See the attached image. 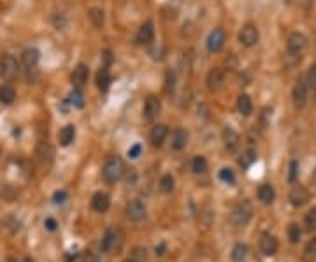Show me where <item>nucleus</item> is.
<instances>
[{
    "label": "nucleus",
    "instance_id": "nucleus-19",
    "mask_svg": "<svg viewBox=\"0 0 316 262\" xmlns=\"http://www.w3.org/2000/svg\"><path fill=\"white\" fill-rule=\"evenodd\" d=\"M37 157H39V160L42 164H51L53 158H55V150L48 141H41L37 144Z\"/></svg>",
    "mask_w": 316,
    "mask_h": 262
},
{
    "label": "nucleus",
    "instance_id": "nucleus-9",
    "mask_svg": "<svg viewBox=\"0 0 316 262\" xmlns=\"http://www.w3.org/2000/svg\"><path fill=\"white\" fill-rule=\"evenodd\" d=\"M227 42V34L223 28H215L207 37V50L209 53H220Z\"/></svg>",
    "mask_w": 316,
    "mask_h": 262
},
{
    "label": "nucleus",
    "instance_id": "nucleus-25",
    "mask_svg": "<svg viewBox=\"0 0 316 262\" xmlns=\"http://www.w3.org/2000/svg\"><path fill=\"white\" fill-rule=\"evenodd\" d=\"M97 87H99V90H102V92H107V90H109L111 74L105 67H102V69L99 70V74H97Z\"/></svg>",
    "mask_w": 316,
    "mask_h": 262
},
{
    "label": "nucleus",
    "instance_id": "nucleus-46",
    "mask_svg": "<svg viewBox=\"0 0 316 262\" xmlns=\"http://www.w3.org/2000/svg\"><path fill=\"white\" fill-rule=\"evenodd\" d=\"M25 262H35V261H33L32 257H27V259H25Z\"/></svg>",
    "mask_w": 316,
    "mask_h": 262
},
{
    "label": "nucleus",
    "instance_id": "nucleus-6",
    "mask_svg": "<svg viewBox=\"0 0 316 262\" xmlns=\"http://www.w3.org/2000/svg\"><path fill=\"white\" fill-rule=\"evenodd\" d=\"M307 93H309V85H307V79L306 78H299L295 81V87H293V92H292V99H293V104L295 107H304L307 102Z\"/></svg>",
    "mask_w": 316,
    "mask_h": 262
},
{
    "label": "nucleus",
    "instance_id": "nucleus-31",
    "mask_svg": "<svg viewBox=\"0 0 316 262\" xmlns=\"http://www.w3.org/2000/svg\"><path fill=\"white\" fill-rule=\"evenodd\" d=\"M300 236H302V230H300V227L297 226V224H290L288 226V239L290 243L295 245L300 241Z\"/></svg>",
    "mask_w": 316,
    "mask_h": 262
},
{
    "label": "nucleus",
    "instance_id": "nucleus-35",
    "mask_svg": "<svg viewBox=\"0 0 316 262\" xmlns=\"http://www.w3.org/2000/svg\"><path fill=\"white\" fill-rule=\"evenodd\" d=\"M304 226H306L307 230L316 229V208H313L311 211L306 215V218H304Z\"/></svg>",
    "mask_w": 316,
    "mask_h": 262
},
{
    "label": "nucleus",
    "instance_id": "nucleus-32",
    "mask_svg": "<svg viewBox=\"0 0 316 262\" xmlns=\"http://www.w3.org/2000/svg\"><path fill=\"white\" fill-rule=\"evenodd\" d=\"M218 178H220L223 183H229V185H234L235 183L234 171L229 169V167H223V169H220V173H218Z\"/></svg>",
    "mask_w": 316,
    "mask_h": 262
},
{
    "label": "nucleus",
    "instance_id": "nucleus-33",
    "mask_svg": "<svg viewBox=\"0 0 316 262\" xmlns=\"http://www.w3.org/2000/svg\"><path fill=\"white\" fill-rule=\"evenodd\" d=\"M69 102L72 104L74 107H83V106H84V99H83V93L79 92V88H76L74 92H70Z\"/></svg>",
    "mask_w": 316,
    "mask_h": 262
},
{
    "label": "nucleus",
    "instance_id": "nucleus-21",
    "mask_svg": "<svg viewBox=\"0 0 316 262\" xmlns=\"http://www.w3.org/2000/svg\"><path fill=\"white\" fill-rule=\"evenodd\" d=\"M188 144V132L183 129H176L170 136V148L176 152H181L184 146Z\"/></svg>",
    "mask_w": 316,
    "mask_h": 262
},
{
    "label": "nucleus",
    "instance_id": "nucleus-45",
    "mask_svg": "<svg viewBox=\"0 0 316 262\" xmlns=\"http://www.w3.org/2000/svg\"><path fill=\"white\" fill-rule=\"evenodd\" d=\"M123 262H139V261H137V259L130 257V259H127V261H123Z\"/></svg>",
    "mask_w": 316,
    "mask_h": 262
},
{
    "label": "nucleus",
    "instance_id": "nucleus-43",
    "mask_svg": "<svg viewBox=\"0 0 316 262\" xmlns=\"http://www.w3.org/2000/svg\"><path fill=\"white\" fill-rule=\"evenodd\" d=\"M44 227H46L48 230H56V227H58V222H56L55 218H46V222H44Z\"/></svg>",
    "mask_w": 316,
    "mask_h": 262
},
{
    "label": "nucleus",
    "instance_id": "nucleus-41",
    "mask_svg": "<svg viewBox=\"0 0 316 262\" xmlns=\"http://www.w3.org/2000/svg\"><path fill=\"white\" fill-rule=\"evenodd\" d=\"M141 152H142L141 144H133V146L129 148V157L130 158H137V157L141 155Z\"/></svg>",
    "mask_w": 316,
    "mask_h": 262
},
{
    "label": "nucleus",
    "instance_id": "nucleus-16",
    "mask_svg": "<svg viewBox=\"0 0 316 262\" xmlns=\"http://www.w3.org/2000/svg\"><path fill=\"white\" fill-rule=\"evenodd\" d=\"M39 58H41V53L35 48H27L23 51V55H21V62H23L27 70H35L37 64H39Z\"/></svg>",
    "mask_w": 316,
    "mask_h": 262
},
{
    "label": "nucleus",
    "instance_id": "nucleus-5",
    "mask_svg": "<svg viewBox=\"0 0 316 262\" xmlns=\"http://www.w3.org/2000/svg\"><path fill=\"white\" fill-rule=\"evenodd\" d=\"M19 74V67L18 62L13 55H2L0 58V76L5 79V81H14L18 78Z\"/></svg>",
    "mask_w": 316,
    "mask_h": 262
},
{
    "label": "nucleus",
    "instance_id": "nucleus-11",
    "mask_svg": "<svg viewBox=\"0 0 316 262\" xmlns=\"http://www.w3.org/2000/svg\"><path fill=\"white\" fill-rule=\"evenodd\" d=\"M225 85V70L220 69V67H215L211 69L209 74H207V88L211 92H220Z\"/></svg>",
    "mask_w": 316,
    "mask_h": 262
},
{
    "label": "nucleus",
    "instance_id": "nucleus-15",
    "mask_svg": "<svg viewBox=\"0 0 316 262\" xmlns=\"http://www.w3.org/2000/svg\"><path fill=\"white\" fill-rule=\"evenodd\" d=\"M111 206V197L109 193L105 192H97L92 197V210L97 213H105Z\"/></svg>",
    "mask_w": 316,
    "mask_h": 262
},
{
    "label": "nucleus",
    "instance_id": "nucleus-29",
    "mask_svg": "<svg viewBox=\"0 0 316 262\" xmlns=\"http://www.w3.org/2000/svg\"><path fill=\"white\" fill-rule=\"evenodd\" d=\"M158 187H160V190L164 193H172V190H174V187H176V181H174V178H172V175L162 176Z\"/></svg>",
    "mask_w": 316,
    "mask_h": 262
},
{
    "label": "nucleus",
    "instance_id": "nucleus-18",
    "mask_svg": "<svg viewBox=\"0 0 316 262\" xmlns=\"http://www.w3.org/2000/svg\"><path fill=\"white\" fill-rule=\"evenodd\" d=\"M239 141H241V138H239V134L232 127L223 129V144L230 153H234L239 148Z\"/></svg>",
    "mask_w": 316,
    "mask_h": 262
},
{
    "label": "nucleus",
    "instance_id": "nucleus-20",
    "mask_svg": "<svg viewBox=\"0 0 316 262\" xmlns=\"http://www.w3.org/2000/svg\"><path fill=\"white\" fill-rule=\"evenodd\" d=\"M153 37H155V25H153V21L142 23L141 28H139V34H137L139 44H150V42L153 41Z\"/></svg>",
    "mask_w": 316,
    "mask_h": 262
},
{
    "label": "nucleus",
    "instance_id": "nucleus-7",
    "mask_svg": "<svg viewBox=\"0 0 316 262\" xmlns=\"http://www.w3.org/2000/svg\"><path fill=\"white\" fill-rule=\"evenodd\" d=\"M258 39H260V32L253 23L244 25L241 28V32H239V42L246 48H253L258 42Z\"/></svg>",
    "mask_w": 316,
    "mask_h": 262
},
{
    "label": "nucleus",
    "instance_id": "nucleus-44",
    "mask_svg": "<svg viewBox=\"0 0 316 262\" xmlns=\"http://www.w3.org/2000/svg\"><path fill=\"white\" fill-rule=\"evenodd\" d=\"M67 195H69L67 192H56L55 197H53V201H55V203H64L65 199H67Z\"/></svg>",
    "mask_w": 316,
    "mask_h": 262
},
{
    "label": "nucleus",
    "instance_id": "nucleus-37",
    "mask_svg": "<svg viewBox=\"0 0 316 262\" xmlns=\"http://www.w3.org/2000/svg\"><path fill=\"white\" fill-rule=\"evenodd\" d=\"M176 88V74L172 70L167 72V78H165V92L167 93H172Z\"/></svg>",
    "mask_w": 316,
    "mask_h": 262
},
{
    "label": "nucleus",
    "instance_id": "nucleus-13",
    "mask_svg": "<svg viewBox=\"0 0 316 262\" xmlns=\"http://www.w3.org/2000/svg\"><path fill=\"white\" fill-rule=\"evenodd\" d=\"M278 248H280V243H278V238H276V236L269 234V232L262 234L260 252L264 253V255H267V257H272V255H276Z\"/></svg>",
    "mask_w": 316,
    "mask_h": 262
},
{
    "label": "nucleus",
    "instance_id": "nucleus-2",
    "mask_svg": "<svg viewBox=\"0 0 316 262\" xmlns=\"http://www.w3.org/2000/svg\"><path fill=\"white\" fill-rule=\"evenodd\" d=\"M253 216V208L251 204L248 203V201H243V203H239L237 206L232 210V215H230V220H232V226L237 227V229H243L249 224Z\"/></svg>",
    "mask_w": 316,
    "mask_h": 262
},
{
    "label": "nucleus",
    "instance_id": "nucleus-24",
    "mask_svg": "<svg viewBox=\"0 0 316 262\" xmlns=\"http://www.w3.org/2000/svg\"><path fill=\"white\" fill-rule=\"evenodd\" d=\"M274 197H276V192L270 185L266 183V185H260V187H258V199H260V203L272 204L274 203Z\"/></svg>",
    "mask_w": 316,
    "mask_h": 262
},
{
    "label": "nucleus",
    "instance_id": "nucleus-42",
    "mask_svg": "<svg viewBox=\"0 0 316 262\" xmlns=\"http://www.w3.org/2000/svg\"><path fill=\"white\" fill-rule=\"evenodd\" d=\"M81 261H83V262H99V257H97V255H95L93 252H90V250H88V252L83 253Z\"/></svg>",
    "mask_w": 316,
    "mask_h": 262
},
{
    "label": "nucleus",
    "instance_id": "nucleus-26",
    "mask_svg": "<svg viewBox=\"0 0 316 262\" xmlns=\"http://www.w3.org/2000/svg\"><path fill=\"white\" fill-rule=\"evenodd\" d=\"M248 257V246L244 243H237L234 245V248L230 252V259L234 262H244Z\"/></svg>",
    "mask_w": 316,
    "mask_h": 262
},
{
    "label": "nucleus",
    "instance_id": "nucleus-10",
    "mask_svg": "<svg viewBox=\"0 0 316 262\" xmlns=\"http://www.w3.org/2000/svg\"><path fill=\"white\" fill-rule=\"evenodd\" d=\"M288 201L292 206L300 208L309 201V190L304 187V185H293L292 190L288 193Z\"/></svg>",
    "mask_w": 316,
    "mask_h": 262
},
{
    "label": "nucleus",
    "instance_id": "nucleus-4",
    "mask_svg": "<svg viewBox=\"0 0 316 262\" xmlns=\"http://www.w3.org/2000/svg\"><path fill=\"white\" fill-rule=\"evenodd\" d=\"M307 48V37L300 32H293L288 37V42H286V50H288V56L293 58H300L302 53Z\"/></svg>",
    "mask_w": 316,
    "mask_h": 262
},
{
    "label": "nucleus",
    "instance_id": "nucleus-27",
    "mask_svg": "<svg viewBox=\"0 0 316 262\" xmlns=\"http://www.w3.org/2000/svg\"><path fill=\"white\" fill-rule=\"evenodd\" d=\"M16 99V92H14L13 87H0V102L4 104V106H11Z\"/></svg>",
    "mask_w": 316,
    "mask_h": 262
},
{
    "label": "nucleus",
    "instance_id": "nucleus-36",
    "mask_svg": "<svg viewBox=\"0 0 316 262\" xmlns=\"http://www.w3.org/2000/svg\"><path fill=\"white\" fill-rule=\"evenodd\" d=\"M316 257V238H313L309 243L306 245V248H304V259L309 261V259Z\"/></svg>",
    "mask_w": 316,
    "mask_h": 262
},
{
    "label": "nucleus",
    "instance_id": "nucleus-12",
    "mask_svg": "<svg viewBox=\"0 0 316 262\" xmlns=\"http://www.w3.org/2000/svg\"><path fill=\"white\" fill-rule=\"evenodd\" d=\"M160 111H162L160 99H158V97H155V95L148 97L146 102H144V118H146L148 122H153L156 116L160 115Z\"/></svg>",
    "mask_w": 316,
    "mask_h": 262
},
{
    "label": "nucleus",
    "instance_id": "nucleus-1",
    "mask_svg": "<svg viewBox=\"0 0 316 262\" xmlns=\"http://www.w3.org/2000/svg\"><path fill=\"white\" fill-rule=\"evenodd\" d=\"M125 175V164L118 157H109L102 167V178L107 185L118 183Z\"/></svg>",
    "mask_w": 316,
    "mask_h": 262
},
{
    "label": "nucleus",
    "instance_id": "nucleus-39",
    "mask_svg": "<svg viewBox=\"0 0 316 262\" xmlns=\"http://www.w3.org/2000/svg\"><path fill=\"white\" fill-rule=\"evenodd\" d=\"M307 85H309V88H313V90H316V62L309 67V74H307Z\"/></svg>",
    "mask_w": 316,
    "mask_h": 262
},
{
    "label": "nucleus",
    "instance_id": "nucleus-40",
    "mask_svg": "<svg viewBox=\"0 0 316 262\" xmlns=\"http://www.w3.org/2000/svg\"><path fill=\"white\" fill-rule=\"evenodd\" d=\"M133 259H137L139 262H146V250L144 248H135L132 253Z\"/></svg>",
    "mask_w": 316,
    "mask_h": 262
},
{
    "label": "nucleus",
    "instance_id": "nucleus-14",
    "mask_svg": "<svg viewBox=\"0 0 316 262\" xmlns=\"http://www.w3.org/2000/svg\"><path fill=\"white\" fill-rule=\"evenodd\" d=\"M167 136H169V127L165 123H158V125H155L151 129V132H150V141H151V144L155 148H160L162 144L165 143Z\"/></svg>",
    "mask_w": 316,
    "mask_h": 262
},
{
    "label": "nucleus",
    "instance_id": "nucleus-23",
    "mask_svg": "<svg viewBox=\"0 0 316 262\" xmlns=\"http://www.w3.org/2000/svg\"><path fill=\"white\" fill-rule=\"evenodd\" d=\"M237 111L241 113L243 116H249L253 113V102L249 99V95L246 93H241L237 97Z\"/></svg>",
    "mask_w": 316,
    "mask_h": 262
},
{
    "label": "nucleus",
    "instance_id": "nucleus-47",
    "mask_svg": "<svg viewBox=\"0 0 316 262\" xmlns=\"http://www.w3.org/2000/svg\"><path fill=\"white\" fill-rule=\"evenodd\" d=\"M7 262H18V261H16V259H13V257H9V259H7Z\"/></svg>",
    "mask_w": 316,
    "mask_h": 262
},
{
    "label": "nucleus",
    "instance_id": "nucleus-28",
    "mask_svg": "<svg viewBox=\"0 0 316 262\" xmlns=\"http://www.w3.org/2000/svg\"><path fill=\"white\" fill-rule=\"evenodd\" d=\"M88 18H90L93 27L100 28L104 25V11L100 7H92V9L88 11Z\"/></svg>",
    "mask_w": 316,
    "mask_h": 262
},
{
    "label": "nucleus",
    "instance_id": "nucleus-17",
    "mask_svg": "<svg viewBox=\"0 0 316 262\" xmlns=\"http://www.w3.org/2000/svg\"><path fill=\"white\" fill-rule=\"evenodd\" d=\"M88 74H90V70H88V67L84 64H79L74 67L72 74H70V81H72V85L76 88H81L83 85L88 81Z\"/></svg>",
    "mask_w": 316,
    "mask_h": 262
},
{
    "label": "nucleus",
    "instance_id": "nucleus-8",
    "mask_svg": "<svg viewBox=\"0 0 316 262\" xmlns=\"http://www.w3.org/2000/svg\"><path fill=\"white\" fill-rule=\"evenodd\" d=\"M146 215H148L146 204L142 203V201H139V199L130 201V203L127 204V218H129L130 222H133V224L142 222L146 218Z\"/></svg>",
    "mask_w": 316,
    "mask_h": 262
},
{
    "label": "nucleus",
    "instance_id": "nucleus-48",
    "mask_svg": "<svg viewBox=\"0 0 316 262\" xmlns=\"http://www.w3.org/2000/svg\"><path fill=\"white\" fill-rule=\"evenodd\" d=\"M313 183L316 185V171H315V175H313Z\"/></svg>",
    "mask_w": 316,
    "mask_h": 262
},
{
    "label": "nucleus",
    "instance_id": "nucleus-30",
    "mask_svg": "<svg viewBox=\"0 0 316 262\" xmlns=\"http://www.w3.org/2000/svg\"><path fill=\"white\" fill-rule=\"evenodd\" d=\"M192 169L195 175H204L207 171V160L202 155H197L192 160Z\"/></svg>",
    "mask_w": 316,
    "mask_h": 262
},
{
    "label": "nucleus",
    "instance_id": "nucleus-38",
    "mask_svg": "<svg viewBox=\"0 0 316 262\" xmlns=\"http://www.w3.org/2000/svg\"><path fill=\"white\" fill-rule=\"evenodd\" d=\"M299 178V162L292 160L290 162V175H288V181L290 183H295Z\"/></svg>",
    "mask_w": 316,
    "mask_h": 262
},
{
    "label": "nucleus",
    "instance_id": "nucleus-22",
    "mask_svg": "<svg viewBox=\"0 0 316 262\" xmlns=\"http://www.w3.org/2000/svg\"><path fill=\"white\" fill-rule=\"evenodd\" d=\"M74 138H76V127L70 123L65 125L64 129L58 132V141L62 146H69V144L74 141Z\"/></svg>",
    "mask_w": 316,
    "mask_h": 262
},
{
    "label": "nucleus",
    "instance_id": "nucleus-3",
    "mask_svg": "<svg viewBox=\"0 0 316 262\" xmlns=\"http://www.w3.org/2000/svg\"><path fill=\"white\" fill-rule=\"evenodd\" d=\"M121 243H123V239H121V232L118 229H105L104 236H102V241H100V250L104 253H115L121 248Z\"/></svg>",
    "mask_w": 316,
    "mask_h": 262
},
{
    "label": "nucleus",
    "instance_id": "nucleus-34",
    "mask_svg": "<svg viewBox=\"0 0 316 262\" xmlns=\"http://www.w3.org/2000/svg\"><path fill=\"white\" fill-rule=\"evenodd\" d=\"M255 160H257V153L253 152V150H248V152H244L243 157L239 158V162H241V166H243V167H249Z\"/></svg>",
    "mask_w": 316,
    "mask_h": 262
}]
</instances>
